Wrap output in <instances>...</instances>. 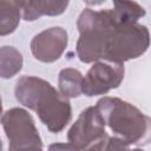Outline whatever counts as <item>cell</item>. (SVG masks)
<instances>
[{
    "instance_id": "7",
    "label": "cell",
    "mask_w": 151,
    "mask_h": 151,
    "mask_svg": "<svg viewBox=\"0 0 151 151\" xmlns=\"http://www.w3.org/2000/svg\"><path fill=\"white\" fill-rule=\"evenodd\" d=\"M67 42V32L63 27H51L34 35L31 41V51L37 60L53 63L63 55Z\"/></svg>"
},
{
    "instance_id": "12",
    "label": "cell",
    "mask_w": 151,
    "mask_h": 151,
    "mask_svg": "<svg viewBox=\"0 0 151 151\" xmlns=\"http://www.w3.org/2000/svg\"><path fill=\"white\" fill-rule=\"evenodd\" d=\"M113 14L120 22H137L145 15V9L134 0H112Z\"/></svg>"
},
{
    "instance_id": "10",
    "label": "cell",
    "mask_w": 151,
    "mask_h": 151,
    "mask_svg": "<svg viewBox=\"0 0 151 151\" xmlns=\"http://www.w3.org/2000/svg\"><path fill=\"white\" fill-rule=\"evenodd\" d=\"M24 65L21 53L13 46L0 47V78L9 79L18 74Z\"/></svg>"
},
{
    "instance_id": "6",
    "label": "cell",
    "mask_w": 151,
    "mask_h": 151,
    "mask_svg": "<svg viewBox=\"0 0 151 151\" xmlns=\"http://www.w3.org/2000/svg\"><path fill=\"white\" fill-rule=\"evenodd\" d=\"M125 68L122 63L98 60L91 66L83 78L81 92L87 97L106 94L119 87L124 79Z\"/></svg>"
},
{
    "instance_id": "9",
    "label": "cell",
    "mask_w": 151,
    "mask_h": 151,
    "mask_svg": "<svg viewBox=\"0 0 151 151\" xmlns=\"http://www.w3.org/2000/svg\"><path fill=\"white\" fill-rule=\"evenodd\" d=\"M25 0H0V37L13 33L21 19Z\"/></svg>"
},
{
    "instance_id": "2",
    "label": "cell",
    "mask_w": 151,
    "mask_h": 151,
    "mask_svg": "<svg viewBox=\"0 0 151 151\" xmlns=\"http://www.w3.org/2000/svg\"><path fill=\"white\" fill-rule=\"evenodd\" d=\"M15 98L25 107L35 111L41 123L52 133L61 132L72 118L67 97L57 91L47 80L22 76L15 84Z\"/></svg>"
},
{
    "instance_id": "11",
    "label": "cell",
    "mask_w": 151,
    "mask_h": 151,
    "mask_svg": "<svg viewBox=\"0 0 151 151\" xmlns=\"http://www.w3.org/2000/svg\"><path fill=\"white\" fill-rule=\"evenodd\" d=\"M83 74L76 68H64L59 72L58 77V85L59 91L67 98H77L81 92V84H83Z\"/></svg>"
},
{
    "instance_id": "1",
    "label": "cell",
    "mask_w": 151,
    "mask_h": 151,
    "mask_svg": "<svg viewBox=\"0 0 151 151\" xmlns=\"http://www.w3.org/2000/svg\"><path fill=\"white\" fill-rule=\"evenodd\" d=\"M77 27V55L85 64L98 60L124 64L142 57L150 45L146 26L138 21L120 22L110 8H85L78 18Z\"/></svg>"
},
{
    "instance_id": "14",
    "label": "cell",
    "mask_w": 151,
    "mask_h": 151,
    "mask_svg": "<svg viewBox=\"0 0 151 151\" xmlns=\"http://www.w3.org/2000/svg\"><path fill=\"white\" fill-rule=\"evenodd\" d=\"M1 116H2V101H1V97H0V119H1ZM2 149V142L0 139V150Z\"/></svg>"
},
{
    "instance_id": "13",
    "label": "cell",
    "mask_w": 151,
    "mask_h": 151,
    "mask_svg": "<svg viewBox=\"0 0 151 151\" xmlns=\"http://www.w3.org/2000/svg\"><path fill=\"white\" fill-rule=\"evenodd\" d=\"M83 1L88 6H98V5H101L105 0H83Z\"/></svg>"
},
{
    "instance_id": "3",
    "label": "cell",
    "mask_w": 151,
    "mask_h": 151,
    "mask_svg": "<svg viewBox=\"0 0 151 151\" xmlns=\"http://www.w3.org/2000/svg\"><path fill=\"white\" fill-rule=\"evenodd\" d=\"M96 107L105 126L129 147L147 139L150 118L134 105L117 97H103L97 101Z\"/></svg>"
},
{
    "instance_id": "8",
    "label": "cell",
    "mask_w": 151,
    "mask_h": 151,
    "mask_svg": "<svg viewBox=\"0 0 151 151\" xmlns=\"http://www.w3.org/2000/svg\"><path fill=\"white\" fill-rule=\"evenodd\" d=\"M70 0H25L22 18L26 21H34L44 15L57 17L68 7Z\"/></svg>"
},
{
    "instance_id": "4",
    "label": "cell",
    "mask_w": 151,
    "mask_h": 151,
    "mask_svg": "<svg viewBox=\"0 0 151 151\" xmlns=\"http://www.w3.org/2000/svg\"><path fill=\"white\" fill-rule=\"evenodd\" d=\"M109 137L96 106L83 110L67 132V140L73 150H105Z\"/></svg>"
},
{
    "instance_id": "5",
    "label": "cell",
    "mask_w": 151,
    "mask_h": 151,
    "mask_svg": "<svg viewBox=\"0 0 151 151\" xmlns=\"http://www.w3.org/2000/svg\"><path fill=\"white\" fill-rule=\"evenodd\" d=\"M11 150H41L44 147L34 119L21 107L7 110L0 119Z\"/></svg>"
}]
</instances>
